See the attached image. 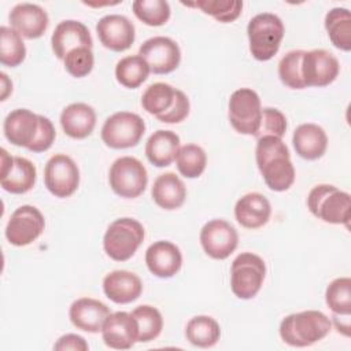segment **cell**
Instances as JSON below:
<instances>
[{
	"mask_svg": "<svg viewBox=\"0 0 351 351\" xmlns=\"http://www.w3.org/2000/svg\"><path fill=\"white\" fill-rule=\"evenodd\" d=\"M258 169L266 185L274 192L289 189L295 181V167L285 143L273 136L258 138L255 148Z\"/></svg>",
	"mask_w": 351,
	"mask_h": 351,
	"instance_id": "6da1fadb",
	"label": "cell"
},
{
	"mask_svg": "<svg viewBox=\"0 0 351 351\" xmlns=\"http://www.w3.org/2000/svg\"><path fill=\"white\" fill-rule=\"evenodd\" d=\"M332 329V321L318 310L287 315L280 324V336L292 347H308L322 340Z\"/></svg>",
	"mask_w": 351,
	"mask_h": 351,
	"instance_id": "7a4b0ae2",
	"label": "cell"
},
{
	"mask_svg": "<svg viewBox=\"0 0 351 351\" xmlns=\"http://www.w3.org/2000/svg\"><path fill=\"white\" fill-rule=\"evenodd\" d=\"M310 213L326 223L346 225L350 223L351 197L350 193L340 191L335 185H315L307 196Z\"/></svg>",
	"mask_w": 351,
	"mask_h": 351,
	"instance_id": "3957f363",
	"label": "cell"
},
{
	"mask_svg": "<svg viewBox=\"0 0 351 351\" xmlns=\"http://www.w3.org/2000/svg\"><path fill=\"white\" fill-rule=\"evenodd\" d=\"M284 32L282 21L271 12H262L251 18L247 26L251 55L259 62L270 60L280 49Z\"/></svg>",
	"mask_w": 351,
	"mask_h": 351,
	"instance_id": "277c9868",
	"label": "cell"
},
{
	"mask_svg": "<svg viewBox=\"0 0 351 351\" xmlns=\"http://www.w3.org/2000/svg\"><path fill=\"white\" fill-rule=\"evenodd\" d=\"M145 236L143 225L134 218H118L111 222L103 237L104 252L117 262L130 259Z\"/></svg>",
	"mask_w": 351,
	"mask_h": 351,
	"instance_id": "5b68a950",
	"label": "cell"
},
{
	"mask_svg": "<svg viewBox=\"0 0 351 351\" xmlns=\"http://www.w3.org/2000/svg\"><path fill=\"white\" fill-rule=\"evenodd\" d=\"M266 276L265 261L252 254L243 252L234 258L230 267V288L239 299H252L259 292Z\"/></svg>",
	"mask_w": 351,
	"mask_h": 351,
	"instance_id": "8992f818",
	"label": "cell"
},
{
	"mask_svg": "<svg viewBox=\"0 0 351 351\" xmlns=\"http://www.w3.org/2000/svg\"><path fill=\"white\" fill-rule=\"evenodd\" d=\"M144 132L145 123L140 115L129 111H118L104 121L100 136L107 147L123 149L137 145Z\"/></svg>",
	"mask_w": 351,
	"mask_h": 351,
	"instance_id": "52a82bcc",
	"label": "cell"
},
{
	"mask_svg": "<svg viewBox=\"0 0 351 351\" xmlns=\"http://www.w3.org/2000/svg\"><path fill=\"white\" fill-rule=\"evenodd\" d=\"M108 182L118 196L134 199L145 191L148 184L147 169L134 156H121L110 167Z\"/></svg>",
	"mask_w": 351,
	"mask_h": 351,
	"instance_id": "ba28073f",
	"label": "cell"
},
{
	"mask_svg": "<svg viewBox=\"0 0 351 351\" xmlns=\"http://www.w3.org/2000/svg\"><path fill=\"white\" fill-rule=\"evenodd\" d=\"M261 115V99L255 90L240 88L230 95L228 117L232 128L237 133L255 136L259 129Z\"/></svg>",
	"mask_w": 351,
	"mask_h": 351,
	"instance_id": "9c48e42d",
	"label": "cell"
},
{
	"mask_svg": "<svg viewBox=\"0 0 351 351\" xmlns=\"http://www.w3.org/2000/svg\"><path fill=\"white\" fill-rule=\"evenodd\" d=\"M45 228L41 211L30 204L18 207L5 226V239L15 247H25L37 240Z\"/></svg>",
	"mask_w": 351,
	"mask_h": 351,
	"instance_id": "30bf717a",
	"label": "cell"
},
{
	"mask_svg": "<svg viewBox=\"0 0 351 351\" xmlns=\"http://www.w3.org/2000/svg\"><path fill=\"white\" fill-rule=\"evenodd\" d=\"M44 182L53 196L69 197L80 185L78 166L70 156L55 154L45 163Z\"/></svg>",
	"mask_w": 351,
	"mask_h": 351,
	"instance_id": "8fae6325",
	"label": "cell"
},
{
	"mask_svg": "<svg viewBox=\"0 0 351 351\" xmlns=\"http://www.w3.org/2000/svg\"><path fill=\"white\" fill-rule=\"evenodd\" d=\"M138 55L148 63L154 74H169L174 71L181 62L178 44L165 36L145 40L138 48Z\"/></svg>",
	"mask_w": 351,
	"mask_h": 351,
	"instance_id": "7c38bea8",
	"label": "cell"
},
{
	"mask_svg": "<svg viewBox=\"0 0 351 351\" xmlns=\"http://www.w3.org/2000/svg\"><path fill=\"white\" fill-rule=\"evenodd\" d=\"M337 58L326 49L304 51L302 58V78L304 86H326L339 75Z\"/></svg>",
	"mask_w": 351,
	"mask_h": 351,
	"instance_id": "4fadbf2b",
	"label": "cell"
},
{
	"mask_svg": "<svg viewBox=\"0 0 351 351\" xmlns=\"http://www.w3.org/2000/svg\"><path fill=\"white\" fill-rule=\"evenodd\" d=\"M200 244L213 259H226L239 244L237 230L225 219H211L200 230Z\"/></svg>",
	"mask_w": 351,
	"mask_h": 351,
	"instance_id": "5bb4252c",
	"label": "cell"
},
{
	"mask_svg": "<svg viewBox=\"0 0 351 351\" xmlns=\"http://www.w3.org/2000/svg\"><path fill=\"white\" fill-rule=\"evenodd\" d=\"M103 341L114 350H128L138 341V325L132 313H110L101 328Z\"/></svg>",
	"mask_w": 351,
	"mask_h": 351,
	"instance_id": "9a60e30c",
	"label": "cell"
},
{
	"mask_svg": "<svg viewBox=\"0 0 351 351\" xmlns=\"http://www.w3.org/2000/svg\"><path fill=\"white\" fill-rule=\"evenodd\" d=\"M96 32L100 43L110 51L122 52L134 43V25L123 15L110 14L103 16L97 25Z\"/></svg>",
	"mask_w": 351,
	"mask_h": 351,
	"instance_id": "2e32d148",
	"label": "cell"
},
{
	"mask_svg": "<svg viewBox=\"0 0 351 351\" xmlns=\"http://www.w3.org/2000/svg\"><path fill=\"white\" fill-rule=\"evenodd\" d=\"M51 45L55 56L63 60L64 56L75 48H92L93 40L89 33V29L82 22L67 19L59 22L55 27L51 37Z\"/></svg>",
	"mask_w": 351,
	"mask_h": 351,
	"instance_id": "e0dca14e",
	"label": "cell"
},
{
	"mask_svg": "<svg viewBox=\"0 0 351 351\" xmlns=\"http://www.w3.org/2000/svg\"><path fill=\"white\" fill-rule=\"evenodd\" d=\"M11 27L16 30L22 37L34 40L41 37L49 23L47 11L33 3L16 4L8 15Z\"/></svg>",
	"mask_w": 351,
	"mask_h": 351,
	"instance_id": "ac0fdd59",
	"label": "cell"
},
{
	"mask_svg": "<svg viewBox=\"0 0 351 351\" xmlns=\"http://www.w3.org/2000/svg\"><path fill=\"white\" fill-rule=\"evenodd\" d=\"M145 263L154 276L159 278H170L180 271L182 255L180 248L171 241L159 240L147 248Z\"/></svg>",
	"mask_w": 351,
	"mask_h": 351,
	"instance_id": "d6986e66",
	"label": "cell"
},
{
	"mask_svg": "<svg viewBox=\"0 0 351 351\" xmlns=\"http://www.w3.org/2000/svg\"><path fill=\"white\" fill-rule=\"evenodd\" d=\"M110 313V308L103 302L93 298H80L71 303L69 317L77 329L97 333L101 332L103 324Z\"/></svg>",
	"mask_w": 351,
	"mask_h": 351,
	"instance_id": "ffe728a7",
	"label": "cell"
},
{
	"mask_svg": "<svg viewBox=\"0 0 351 351\" xmlns=\"http://www.w3.org/2000/svg\"><path fill=\"white\" fill-rule=\"evenodd\" d=\"M38 126L37 114L26 108H16L5 117L3 130L11 144L29 148L37 136Z\"/></svg>",
	"mask_w": 351,
	"mask_h": 351,
	"instance_id": "44dd1931",
	"label": "cell"
},
{
	"mask_svg": "<svg viewBox=\"0 0 351 351\" xmlns=\"http://www.w3.org/2000/svg\"><path fill=\"white\" fill-rule=\"evenodd\" d=\"M106 296L118 304L132 303L140 298L143 282L138 276L128 270H114L103 278Z\"/></svg>",
	"mask_w": 351,
	"mask_h": 351,
	"instance_id": "7402d4cb",
	"label": "cell"
},
{
	"mask_svg": "<svg viewBox=\"0 0 351 351\" xmlns=\"http://www.w3.org/2000/svg\"><path fill=\"white\" fill-rule=\"evenodd\" d=\"M271 215L270 202L258 192L241 196L234 206L236 221L247 229H258L267 223Z\"/></svg>",
	"mask_w": 351,
	"mask_h": 351,
	"instance_id": "603a6c76",
	"label": "cell"
},
{
	"mask_svg": "<svg viewBox=\"0 0 351 351\" xmlns=\"http://www.w3.org/2000/svg\"><path fill=\"white\" fill-rule=\"evenodd\" d=\"M63 132L71 138H85L90 136L96 126V112L85 103H71L60 114Z\"/></svg>",
	"mask_w": 351,
	"mask_h": 351,
	"instance_id": "cb8c5ba5",
	"label": "cell"
},
{
	"mask_svg": "<svg viewBox=\"0 0 351 351\" xmlns=\"http://www.w3.org/2000/svg\"><path fill=\"white\" fill-rule=\"evenodd\" d=\"M292 144L300 158L315 160L325 154L328 136L325 130L315 123H302L293 132Z\"/></svg>",
	"mask_w": 351,
	"mask_h": 351,
	"instance_id": "d4e9b609",
	"label": "cell"
},
{
	"mask_svg": "<svg viewBox=\"0 0 351 351\" xmlns=\"http://www.w3.org/2000/svg\"><path fill=\"white\" fill-rule=\"evenodd\" d=\"M151 195L154 202L165 210L180 208L186 197V188L176 173H163L154 181Z\"/></svg>",
	"mask_w": 351,
	"mask_h": 351,
	"instance_id": "484cf974",
	"label": "cell"
},
{
	"mask_svg": "<svg viewBox=\"0 0 351 351\" xmlns=\"http://www.w3.org/2000/svg\"><path fill=\"white\" fill-rule=\"evenodd\" d=\"M180 149V137L171 130H156L145 143V155L156 167L170 166Z\"/></svg>",
	"mask_w": 351,
	"mask_h": 351,
	"instance_id": "4316f807",
	"label": "cell"
},
{
	"mask_svg": "<svg viewBox=\"0 0 351 351\" xmlns=\"http://www.w3.org/2000/svg\"><path fill=\"white\" fill-rule=\"evenodd\" d=\"M37 170L32 160L23 156H14V162L5 174L0 176L1 188L14 195L29 192L36 184Z\"/></svg>",
	"mask_w": 351,
	"mask_h": 351,
	"instance_id": "83f0119b",
	"label": "cell"
},
{
	"mask_svg": "<svg viewBox=\"0 0 351 351\" xmlns=\"http://www.w3.org/2000/svg\"><path fill=\"white\" fill-rule=\"evenodd\" d=\"M188 341L200 348H208L218 343L221 337L219 324L210 315H196L185 326Z\"/></svg>",
	"mask_w": 351,
	"mask_h": 351,
	"instance_id": "f1b7e54d",
	"label": "cell"
},
{
	"mask_svg": "<svg viewBox=\"0 0 351 351\" xmlns=\"http://www.w3.org/2000/svg\"><path fill=\"white\" fill-rule=\"evenodd\" d=\"M325 29L336 48L351 49V12L347 8H332L325 16Z\"/></svg>",
	"mask_w": 351,
	"mask_h": 351,
	"instance_id": "f546056e",
	"label": "cell"
},
{
	"mask_svg": "<svg viewBox=\"0 0 351 351\" xmlns=\"http://www.w3.org/2000/svg\"><path fill=\"white\" fill-rule=\"evenodd\" d=\"M148 63L140 55H129L122 58L115 66V78L125 88H138L149 74Z\"/></svg>",
	"mask_w": 351,
	"mask_h": 351,
	"instance_id": "4dcf8cb0",
	"label": "cell"
},
{
	"mask_svg": "<svg viewBox=\"0 0 351 351\" xmlns=\"http://www.w3.org/2000/svg\"><path fill=\"white\" fill-rule=\"evenodd\" d=\"M0 62L3 66L16 67L26 58V47L22 36L12 27H0Z\"/></svg>",
	"mask_w": 351,
	"mask_h": 351,
	"instance_id": "1f68e13d",
	"label": "cell"
},
{
	"mask_svg": "<svg viewBox=\"0 0 351 351\" xmlns=\"http://www.w3.org/2000/svg\"><path fill=\"white\" fill-rule=\"evenodd\" d=\"M176 88L166 82L151 84L141 96L143 108L151 115H160L166 112L174 100Z\"/></svg>",
	"mask_w": 351,
	"mask_h": 351,
	"instance_id": "d6a6232c",
	"label": "cell"
},
{
	"mask_svg": "<svg viewBox=\"0 0 351 351\" xmlns=\"http://www.w3.org/2000/svg\"><path fill=\"white\" fill-rule=\"evenodd\" d=\"M176 163L181 176L186 178H197L206 169L207 155L200 145L185 144L180 147Z\"/></svg>",
	"mask_w": 351,
	"mask_h": 351,
	"instance_id": "836d02e7",
	"label": "cell"
},
{
	"mask_svg": "<svg viewBox=\"0 0 351 351\" xmlns=\"http://www.w3.org/2000/svg\"><path fill=\"white\" fill-rule=\"evenodd\" d=\"M138 325V341L148 343L155 340L163 328V318L160 311L149 304H141L132 311Z\"/></svg>",
	"mask_w": 351,
	"mask_h": 351,
	"instance_id": "e575fe53",
	"label": "cell"
},
{
	"mask_svg": "<svg viewBox=\"0 0 351 351\" xmlns=\"http://www.w3.org/2000/svg\"><path fill=\"white\" fill-rule=\"evenodd\" d=\"M325 302L335 315L351 314V278L339 277L329 282L325 292Z\"/></svg>",
	"mask_w": 351,
	"mask_h": 351,
	"instance_id": "d590c367",
	"label": "cell"
},
{
	"mask_svg": "<svg viewBox=\"0 0 351 351\" xmlns=\"http://www.w3.org/2000/svg\"><path fill=\"white\" fill-rule=\"evenodd\" d=\"M188 7H196L204 14L211 15L214 19L222 23L236 21L243 10V3L236 0H199L195 3H182Z\"/></svg>",
	"mask_w": 351,
	"mask_h": 351,
	"instance_id": "8d00e7d4",
	"label": "cell"
},
{
	"mask_svg": "<svg viewBox=\"0 0 351 351\" xmlns=\"http://www.w3.org/2000/svg\"><path fill=\"white\" fill-rule=\"evenodd\" d=\"M133 12L148 26H162L170 18V5L165 0H136L132 4Z\"/></svg>",
	"mask_w": 351,
	"mask_h": 351,
	"instance_id": "74e56055",
	"label": "cell"
},
{
	"mask_svg": "<svg viewBox=\"0 0 351 351\" xmlns=\"http://www.w3.org/2000/svg\"><path fill=\"white\" fill-rule=\"evenodd\" d=\"M303 49H293L287 52L278 63V77L281 82L291 89H304L302 78V58Z\"/></svg>",
	"mask_w": 351,
	"mask_h": 351,
	"instance_id": "f35d334b",
	"label": "cell"
},
{
	"mask_svg": "<svg viewBox=\"0 0 351 351\" xmlns=\"http://www.w3.org/2000/svg\"><path fill=\"white\" fill-rule=\"evenodd\" d=\"M63 63H64L66 71L70 75H73L75 78H82V77L88 75L92 71L93 64H95L92 48L80 47V48L70 51L64 56Z\"/></svg>",
	"mask_w": 351,
	"mask_h": 351,
	"instance_id": "ab89813d",
	"label": "cell"
},
{
	"mask_svg": "<svg viewBox=\"0 0 351 351\" xmlns=\"http://www.w3.org/2000/svg\"><path fill=\"white\" fill-rule=\"evenodd\" d=\"M285 132H287L285 115L280 110L273 108V107L262 108L259 129L255 134L256 140L263 136H273V137L282 138Z\"/></svg>",
	"mask_w": 351,
	"mask_h": 351,
	"instance_id": "60d3db41",
	"label": "cell"
},
{
	"mask_svg": "<svg viewBox=\"0 0 351 351\" xmlns=\"http://www.w3.org/2000/svg\"><path fill=\"white\" fill-rule=\"evenodd\" d=\"M189 108H191V104H189L188 96L182 90L176 89V95H174L171 107L166 112L158 115L156 118H158V121L165 122V123H178L188 117Z\"/></svg>",
	"mask_w": 351,
	"mask_h": 351,
	"instance_id": "b9f144b4",
	"label": "cell"
},
{
	"mask_svg": "<svg viewBox=\"0 0 351 351\" xmlns=\"http://www.w3.org/2000/svg\"><path fill=\"white\" fill-rule=\"evenodd\" d=\"M38 122H40V126H38L37 136H36L34 141L32 143V145L27 148L32 152H44V151L49 149L56 137L55 128H53L52 122L49 121V118H47L44 115H38Z\"/></svg>",
	"mask_w": 351,
	"mask_h": 351,
	"instance_id": "7bdbcfd3",
	"label": "cell"
},
{
	"mask_svg": "<svg viewBox=\"0 0 351 351\" xmlns=\"http://www.w3.org/2000/svg\"><path fill=\"white\" fill-rule=\"evenodd\" d=\"M88 348H89V346L85 341V339L82 336H78V335H74V333L63 335L53 344V350H58V351H67V350L88 351Z\"/></svg>",
	"mask_w": 351,
	"mask_h": 351,
	"instance_id": "ee69618b",
	"label": "cell"
},
{
	"mask_svg": "<svg viewBox=\"0 0 351 351\" xmlns=\"http://www.w3.org/2000/svg\"><path fill=\"white\" fill-rule=\"evenodd\" d=\"M1 77V99L0 100H5L7 96L12 92V82L8 80L5 73H0Z\"/></svg>",
	"mask_w": 351,
	"mask_h": 351,
	"instance_id": "f6af8a7d",
	"label": "cell"
}]
</instances>
